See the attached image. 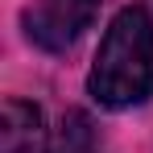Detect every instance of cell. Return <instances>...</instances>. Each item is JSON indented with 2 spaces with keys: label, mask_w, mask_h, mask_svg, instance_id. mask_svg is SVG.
Wrapping results in <instances>:
<instances>
[{
  "label": "cell",
  "mask_w": 153,
  "mask_h": 153,
  "mask_svg": "<svg viewBox=\"0 0 153 153\" xmlns=\"http://www.w3.org/2000/svg\"><path fill=\"white\" fill-rule=\"evenodd\" d=\"M95 13H100V0H29L21 13V25L33 46L62 54L91 29Z\"/></svg>",
  "instance_id": "2"
},
{
  "label": "cell",
  "mask_w": 153,
  "mask_h": 153,
  "mask_svg": "<svg viewBox=\"0 0 153 153\" xmlns=\"http://www.w3.org/2000/svg\"><path fill=\"white\" fill-rule=\"evenodd\" d=\"M58 153H100L95 145H91V128H87L83 116H71V128H62V145H58Z\"/></svg>",
  "instance_id": "4"
},
{
  "label": "cell",
  "mask_w": 153,
  "mask_h": 153,
  "mask_svg": "<svg viewBox=\"0 0 153 153\" xmlns=\"http://www.w3.org/2000/svg\"><path fill=\"white\" fill-rule=\"evenodd\" d=\"M0 153H50V128L42 108L29 100H4L0 120Z\"/></svg>",
  "instance_id": "3"
},
{
  "label": "cell",
  "mask_w": 153,
  "mask_h": 153,
  "mask_svg": "<svg viewBox=\"0 0 153 153\" xmlns=\"http://www.w3.org/2000/svg\"><path fill=\"white\" fill-rule=\"evenodd\" d=\"M87 91L100 108L124 112L153 95V17L141 4H128L103 29V42L95 50Z\"/></svg>",
  "instance_id": "1"
}]
</instances>
